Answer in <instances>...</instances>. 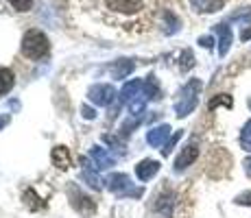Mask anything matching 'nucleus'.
Here are the masks:
<instances>
[{
  "label": "nucleus",
  "mask_w": 251,
  "mask_h": 218,
  "mask_svg": "<svg viewBox=\"0 0 251 218\" xmlns=\"http://www.w3.org/2000/svg\"><path fill=\"white\" fill-rule=\"evenodd\" d=\"M48 52H50V42H48V37L44 35L42 31H37V28H31V31L24 33L22 37V55L26 57V59H42V57H46Z\"/></svg>",
  "instance_id": "nucleus-1"
},
{
  "label": "nucleus",
  "mask_w": 251,
  "mask_h": 218,
  "mask_svg": "<svg viewBox=\"0 0 251 218\" xmlns=\"http://www.w3.org/2000/svg\"><path fill=\"white\" fill-rule=\"evenodd\" d=\"M199 92H201V81L199 79L188 81V83L179 90L177 100H175V114L179 116V118H186V116L197 107V103H199Z\"/></svg>",
  "instance_id": "nucleus-2"
},
{
  "label": "nucleus",
  "mask_w": 251,
  "mask_h": 218,
  "mask_svg": "<svg viewBox=\"0 0 251 218\" xmlns=\"http://www.w3.org/2000/svg\"><path fill=\"white\" fill-rule=\"evenodd\" d=\"M107 188L114 192L118 198H125V196H142V188H133L131 186V179L127 177V174H112V177L107 179Z\"/></svg>",
  "instance_id": "nucleus-3"
},
{
  "label": "nucleus",
  "mask_w": 251,
  "mask_h": 218,
  "mask_svg": "<svg viewBox=\"0 0 251 218\" xmlns=\"http://www.w3.org/2000/svg\"><path fill=\"white\" fill-rule=\"evenodd\" d=\"M88 98H90V103L99 105V107H107V105L114 103L116 90H114V85H107V83L92 85L90 92H88Z\"/></svg>",
  "instance_id": "nucleus-4"
},
{
  "label": "nucleus",
  "mask_w": 251,
  "mask_h": 218,
  "mask_svg": "<svg viewBox=\"0 0 251 218\" xmlns=\"http://www.w3.org/2000/svg\"><path fill=\"white\" fill-rule=\"evenodd\" d=\"M81 177H83V181L88 183L90 188H94V190H100L103 188V179L99 177V168H96V164L92 162L90 157L83 159V170H81Z\"/></svg>",
  "instance_id": "nucleus-5"
},
{
  "label": "nucleus",
  "mask_w": 251,
  "mask_h": 218,
  "mask_svg": "<svg viewBox=\"0 0 251 218\" xmlns=\"http://www.w3.org/2000/svg\"><path fill=\"white\" fill-rule=\"evenodd\" d=\"M199 157V148H197V144H188V146L181 148V153L177 155L175 159V172H183L188 166H192V162Z\"/></svg>",
  "instance_id": "nucleus-6"
},
{
  "label": "nucleus",
  "mask_w": 251,
  "mask_h": 218,
  "mask_svg": "<svg viewBox=\"0 0 251 218\" xmlns=\"http://www.w3.org/2000/svg\"><path fill=\"white\" fill-rule=\"evenodd\" d=\"M171 124H160V127H153L151 131L147 133V142L151 144L153 148H160L166 144V140L171 138Z\"/></svg>",
  "instance_id": "nucleus-7"
},
{
  "label": "nucleus",
  "mask_w": 251,
  "mask_h": 218,
  "mask_svg": "<svg viewBox=\"0 0 251 218\" xmlns=\"http://www.w3.org/2000/svg\"><path fill=\"white\" fill-rule=\"evenodd\" d=\"M88 157L96 164V168H99V170H107V168L114 166V157L107 153V148H103V146H92Z\"/></svg>",
  "instance_id": "nucleus-8"
},
{
  "label": "nucleus",
  "mask_w": 251,
  "mask_h": 218,
  "mask_svg": "<svg viewBox=\"0 0 251 218\" xmlns=\"http://www.w3.org/2000/svg\"><path fill=\"white\" fill-rule=\"evenodd\" d=\"M142 87H144V81H140V79H133V81H129V83H125L123 85V90H120V103H118V107L120 105H125V103H131L133 98L142 92Z\"/></svg>",
  "instance_id": "nucleus-9"
},
{
  "label": "nucleus",
  "mask_w": 251,
  "mask_h": 218,
  "mask_svg": "<svg viewBox=\"0 0 251 218\" xmlns=\"http://www.w3.org/2000/svg\"><path fill=\"white\" fill-rule=\"evenodd\" d=\"M157 172H160V162H155V159H142L136 166V177L140 181H149V179H153Z\"/></svg>",
  "instance_id": "nucleus-10"
},
{
  "label": "nucleus",
  "mask_w": 251,
  "mask_h": 218,
  "mask_svg": "<svg viewBox=\"0 0 251 218\" xmlns=\"http://www.w3.org/2000/svg\"><path fill=\"white\" fill-rule=\"evenodd\" d=\"M70 196H72V205H75V210L79 212V214L90 216L92 212H94V201H92L90 196L79 194V192H76V188H72V190H70Z\"/></svg>",
  "instance_id": "nucleus-11"
},
{
  "label": "nucleus",
  "mask_w": 251,
  "mask_h": 218,
  "mask_svg": "<svg viewBox=\"0 0 251 218\" xmlns=\"http://www.w3.org/2000/svg\"><path fill=\"white\" fill-rule=\"evenodd\" d=\"M227 0H190L192 11L197 13H216L225 7Z\"/></svg>",
  "instance_id": "nucleus-12"
},
{
  "label": "nucleus",
  "mask_w": 251,
  "mask_h": 218,
  "mask_svg": "<svg viewBox=\"0 0 251 218\" xmlns=\"http://www.w3.org/2000/svg\"><path fill=\"white\" fill-rule=\"evenodd\" d=\"M216 33H219V55L225 57L231 48V28H229V24H216Z\"/></svg>",
  "instance_id": "nucleus-13"
},
{
  "label": "nucleus",
  "mask_w": 251,
  "mask_h": 218,
  "mask_svg": "<svg viewBox=\"0 0 251 218\" xmlns=\"http://www.w3.org/2000/svg\"><path fill=\"white\" fill-rule=\"evenodd\" d=\"M50 157H52V164H55L59 170H66V168L70 166V153L66 146H55Z\"/></svg>",
  "instance_id": "nucleus-14"
},
{
  "label": "nucleus",
  "mask_w": 251,
  "mask_h": 218,
  "mask_svg": "<svg viewBox=\"0 0 251 218\" xmlns=\"http://www.w3.org/2000/svg\"><path fill=\"white\" fill-rule=\"evenodd\" d=\"M13 85H16V74L9 68H0V96L7 94Z\"/></svg>",
  "instance_id": "nucleus-15"
},
{
  "label": "nucleus",
  "mask_w": 251,
  "mask_h": 218,
  "mask_svg": "<svg viewBox=\"0 0 251 218\" xmlns=\"http://www.w3.org/2000/svg\"><path fill=\"white\" fill-rule=\"evenodd\" d=\"M114 74L118 76V79H125V76L129 74V72L133 70V61H129V59H123V61H118V64H116L114 68Z\"/></svg>",
  "instance_id": "nucleus-16"
},
{
  "label": "nucleus",
  "mask_w": 251,
  "mask_h": 218,
  "mask_svg": "<svg viewBox=\"0 0 251 218\" xmlns=\"http://www.w3.org/2000/svg\"><path fill=\"white\" fill-rule=\"evenodd\" d=\"M240 146H243L247 153H251V120H247L243 131H240Z\"/></svg>",
  "instance_id": "nucleus-17"
},
{
  "label": "nucleus",
  "mask_w": 251,
  "mask_h": 218,
  "mask_svg": "<svg viewBox=\"0 0 251 218\" xmlns=\"http://www.w3.org/2000/svg\"><path fill=\"white\" fill-rule=\"evenodd\" d=\"M164 22H166V26H164V33H177L179 31V20H177L175 16H173L171 11H164Z\"/></svg>",
  "instance_id": "nucleus-18"
},
{
  "label": "nucleus",
  "mask_w": 251,
  "mask_h": 218,
  "mask_svg": "<svg viewBox=\"0 0 251 218\" xmlns=\"http://www.w3.org/2000/svg\"><path fill=\"white\" fill-rule=\"evenodd\" d=\"M40 198H37V194H35V190H26L24 192V203H26L31 210H40L42 207V203H37Z\"/></svg>",
  "instance_id": "nucleus-19"
},
{
  "label": "nucleus",
  "mask_w": 251,
  "mask_h": 218,
  "mask_svg": "<svg viewBox=\"0 0 251 218\" xmlns=\"http://www.w3.org/2000/svg\"><path fill=\"white\" fill-rule=\"evenodd\" d=\"M219 105L231 107V96H229V94H219L216 98H212V100H210V109H216Z\"/></svg>",
  "instance_id": "nucleus-20"
},
{
  "label": "nucleus",
  "mask_w": 251,
  "mask_h": 218,
  "mask_svg": "<svg viewBox=\"0 0 251 218\" xmlns=\"http://www.w3.org/2000/svg\"><path fill=\"white\" fill-rule=\"evenodd\" d=\"M9 4H11L16 11L24 13V11H28V9L33 7V0H9Z\"/></svg>",
  "instance_id": "nucleus-21"
},
{
  "label": "nucleus",
  "mask_w": 251,
  "mask_h": 218,
  "mask_svg": "<svg viewBox=\"0 0 251 218\" xmlns=\"http://www.w3.org/2000/svg\"><path fill=\"white\" fill-rule=\"evenodd\" d=\"M171 207H173V201H171V196L168 194H164L160 196V203H157V212H164V214H171Z\"/></svg>",
  "instance_id": "nucleus-22"
},
{
  "label": "nucleus",
  "mask_w": 251,
  "mask_h": 218,
  "mask_svg": "<svg viewBox=\"0 0 251 218\" xmlns=\"http://www.w3.org/2000/svg\"><path fill=\"white\" fill-rule=\"evenodd\" d=\"M179 138H181V131H177V133H175V135H173V138H171V140H168V142H166V144H164L162 153H164V155H171V151H173V146H175V144H177V140H179Z\"/></svg>",
  "instance_id": "nucleus-23"
},
{
  "label": "nucleus",
  "mask_w": 251,
  "mask_h": 218,
  "mask_svg": "<svg viewBox=\"0 0 251 218\" xmlns=\"http://www.w3.org/2000/svg\"><path fill=\"white\" fill-rule=\"evenodd\" d=\"M81 116H83L85 120H94V118H96L94 109H92V107H88V105H83V107H81Z\"/></svg>",
  "instance_id": "nucleus-24"
},
{
  "label": "nucleus",
  "mask_w": 251,
  "mask_h": 218,
  "mask_svg": "<svg viewBox=\"0 0 251 218\" xmlns=\"http://www.w3.org/2000/svg\"><path fill=\"white\" fill-rule=\"evenodd\" d=\"M236 203H238V205H251V192L238 194V196H236Z\"/></svg>",
  "instance_id": "nucleus-25"
},
{
  "label": "nucleus",
  "mask_w": 251,
  "mask_h": 218,
  "mask_svg": "<svg viewBox=\"0 0 251 218\" xmlns=\"http://www.w3.org/2000/svg\"><path fill=\"white\" fill-rule=\"evenodd\" d=\"M199 46H203V48H212V46H214V37H212V35H203V37H199Z\"/></svg>",
  "instance_id": "nucleus-26"
},
{
  "label": "nucleus",
  "mask_w": 251,
  "mask_h": 218,
  "mask_svg": "<svg viewBox=\"0 0 251 218\" xmlns=\"http://www.w3.org/2000/svg\"><path fill=\"white\" fill-rule=\"evenodd\" d=\"M4 124H9V116H7V114H2V116H0V129H2Z\"/></svg>",
  "instance_id": "nucleus-27"
},
{
  "label": "nucleus",
  "mask_w": 251,
  "mask_h": 218,
  "mask_svg": "<svg viewBox=\"0 0 251 218\" xmlns=\"http://www.w3.org/2000/svg\"><path fill=\"white\" fill-rule=\"evenodd\" d=\"M245 170H247V174L251 177V157H249V159H245Z\"/></svg>",
  "instance_id": "nucleus-28"
},
{
  "label": "nucleus",
  "mask_w": 251,
  "mask_h": 218,
  "mask_svg": "<svg viewBox=\"0 0 251 218\" xmlns=\"http://www.w3.org/2000/svg\"><path fill=\"white\" fill-rule=\"evenodd\" d=\"M249 109H251V98H249Z\"/></svg>",
  "instance_id": "nucleus-29"
}]
</instances>
